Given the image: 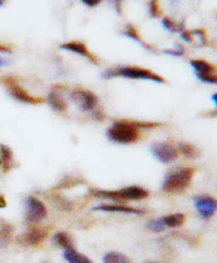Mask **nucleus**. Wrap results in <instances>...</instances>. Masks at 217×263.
Returning <instances> with one entry per match:
<instances>
[{
  "instance_id": "nucleus-1",
  "label": "nucleus",
  "mask_w": 217,
  "mask_h": 263,
  "mask_svg": "<svg viewBox=\"0 0 217 263\" xmlns=\"http://www.w3.org/2000/svg\"><path fill=\"white\" fill-rule=\"evenodd\" d=\"M102 78L106 80L122 78L129 80H139V81H152L157 84H165L166 80L161 75L153 72L152 70L141 68L137 66H120L110 68L103 72Z\"/></svg>"
},
{
  "instance_id": "nucleus-2",
  "label": "nucleus",
  "mask_w": 217,
  "mask_h": 263,
  "mask_svg": "<svg viewBox=\"0 0 217 263\" xmlns=\"http://www.w3.org/2000/svg\"><path fill=\"white\" fill-rule=\"evenodd\" d=\"M106 135L108 140L116 144L129 145L140 140L141 130L134 124L133 121L119 120L107 129Z\"/></svg>"
},
{
  "instance_id": "nucleus-3",
  "label": "nucleus",
  "mask_w": 217,
  "mask_h": 263,
  "mask_svg": "<svg viewBox=\"0 0 217 263\" xmlns=\"http://www.w3.org/2000/svg\"><path fill=\"white\" fill-rule=\"evenodd\" d=\"M195 169L191 167H178L170 171L162 183V191L168 194H177L186 191L190 186Z\"/></svg>"
},
{
  "instance_id": "nucleus-4",
  "label": "nucleus",
  "mask_w": 217,
  "mask_h": 263,
  "mask_svg": "<svg viewBox=\"0 0 217 263\" xmlns=\"http://www.w3.org/2000/svg\"><path fill=\"white\" fill-rule=\"evenodd\" d=\"M90 195L98 199H108L113 201H139L149 197V192L140 186H128L119 191L92 190Z\"/></svg>"
},
{
  "instance_id": "nucleus-5",
  "label": "nucleus",
  "mask_w": 217,
  "mask_h": 263,
  "mask_svg": "<svg viewBox=\"0 0 217 263\" xmlns=\"http://www.w3.org/2000/svg\"><path fill=\"white\" fill-rule=\"evenodd\" d=\"M2 83L8 90L10 97L18 102L29 105H39L44 102V99L30 95V93L13 77L3 78Z\"/></svg>"
},
{
  "instance_id": "nucleus-6",
  "label": "nucleus",
  "mask_w": 217,
  "mask_h": 263,
  "mask_svg": "<svg viewBox=\"0 0 217 263\" xmlns=\"http://www.w3.org/2000/svg\"><path fill=\"white\" fill-rule=\"evenodd\" d=\"M69 98L82 111L85 112H92L99 106V98L96 93L81 87L72 89Z\"/></svg>"
},
{
  "instance_id": "nucleus-7",
  "label": "nucleus",
  "mask_w": 217,
  "mask_h": 263,
  "mask_svg": "<svg viewBox=\"0 0 217 263\" xmlns=\"http://www.w3.org/2000/svg\"><path fill=\"white\" fill-rule=\"evenodd\" d=\"M47 216L45 204L36 197L30 196L26 199V220L28 223H38Z\"/></svg>"
},
{
  "instance_id": "nucleus-8",
  "label": "nucleus",
  "mask_w": 217,
  "mask_h": 263,
  "mask_svg": "<svg viewBox=\"0 0 217 263\" xmlns=\"http://www.w3.org/2000/svg\"><path fill=\"white\" fill-rule=\"evenodd\" d=\"M151 152L159 162L164 164L173 163L178 159V150L172 144L167 142L153 144Z\"/></svg>"
},
{
  "instance_id": "nucleus-9",
  "label": "nucleus",
  "mask_w": 217,
  "mask_h": 263,
  "mask_svg": "<svg viewBox=\"0 0 217 263\" xmlns=\"http://www.w3.org/2000/svg\"><path fill=\"white\" fill-rule=\"evenodd\" d=\"M49 236L48 228L35 227L28 230L26 233L22 234L17 238L18 243L26 247H39Z\"/></svg>"
},
{
  "instance_id": "nucleus-10",
  "label": "nucleus",
  "mask_w": 217,
  "mask_h": 263,
  "mask_svg": "<svg viewBox=\"0 0 217 263\" xmlns=\"http://www.w3.org/2000/svg\"><path fill=\"white\" fill-rule=\"evenodd\" d=\"M60 48L64 51H68V52H71V53H75L79 56H82V58L88 60L90 63L94 64V65H99L100 64L99 59L93 52L89 51V49L87 48V46L84 43H81V42H78V41H72V42L62 44L60 46Z\"/></svg>"
},
{
  "instance_id": "nucleus-11",
  "label": "nucleus",
  "mask_w": 217,
  "mask_h": 263,
  "mask_svg": "<svg viewBox=\"0 0 217 263\" xmlns=\"http://www.w3.org/2000/svg\"><path fill=\"white\" fill-rule=\"evenodd\" d=\"M194 205L204 219L211 218L217 211V201L211 196H197L194 198Z\"/></svg>"
},
{
  "instance_id": "nucleus-12",
  "label": "nucleus",
  "mask_w": 217,
  "mask_h": 263,
  "mask_svg": "<svg viewBox=\"0 0 217 263\" xmlns=\"http://www.w3.org/2000/svg\"><path fill=\"white\" fill-rule=\"evenodd\" d=\"M65 86L57 85L52 88V90L49 92L47 102L49 106L58 112H64L67 109V103L65 101L64 95H63V89Z\"/></svg>"
},
{
  "instance_id": "nucleus-13",
  "label": "nucleus",
  "mask_w": 217,
  "mask_h": 263,
  "mask_svg": "<svg viewBox=\"0 0 217 263\" xmlns=\"http://www.w3.org/2000/svg\"><path fill=\"white\" fill-rule=\"evenodd\" d=\"M95 211L105 212V213H119L128 215H143L144 211L132 206L122 205V204H102L95 208Z\"/></svg>"
},
{
  "instance_id": "nucleus-14",
  "label": "nucleus",
  "mask_w": 217,
  "mask_h": 263,
  "mask_svg": "<svg viewBox=\"0 0 217 263\" xmlns=\"http://www.w3.org/2000/svg\"><path fill=\"white\" fill-rule=\"evenodd\" d=\"M123 34H124L126 37H129L130 40H132V41L138 43L143 49H146V50H148V51H150V52H154V53L157 52V49H156L155 47H153L152 45L148 44L146 41H144V40L142 39L140 33L138 32V30L136 29V27H135L134 25H131V24L126 25V27L124 28Z\"/></svg>"
},
{
  "instance_id": "nucleus-15",
  "label": "nucleus",
  "mask_w": 217,
  "mask_h": 263,
  "mask_svg": "<svg viewBox=\"0 0 217 263\" xmlns=\"http://www.w3.org/2000/svg\"><path fill=\"white\" fill-rule=\"evenodd\" d=\"M191 67L195 71L196 77H202V75H207L210 73L215 72L217 69L214 65L211 63L205 61V60H192L190 62Z\"/></svg>"
},
{
  "instance_id": "nucleus-16",
  "label": "nucleus",
  "mask_w": 217,
  "mask_h": 263,
  "mask_svg": "<svg viewBox=\"0 0 217 263\" xmlns=\"http://www.w3.org/2000/svg\"><path fill=\"white\" fill-rule=\"evenodd\" d=\"M13 233L14 227L11 223L5 220L0 221V248L5 249L9 246L12 240Z\"/></svg>"
},
{
  "instance_id": "nucleus-17",
  "label": "nucleus",
  "mask_w": 217,
  "mask_h": 263,
  "mask_svg": "<svg viewBox=\"0 0 217 263\" xmlns=\"http://www.w3.org/2000/svg\"><path fill=\"white\" fill-rule=\"evenodd\" d=\"M0 161L5 173H9L14 166V157L12 149L7 145H0Z\"/></svg>"
},
{
  "instance_id": "nucleus-18",
  "label": "nucleus",
  "mask_w": 217,
  "mask_h": 263,
  "mask_svg": "<svg viewBox=\"0 0 217 263\" xmlns=\"http://www.w3.org/2000/svg\"><path fill=\"white\" fill-rule=\"evenodd\" d=\"M178 154L183 155L187 159H196L198 156H200L201 152L195 145H192L187 142H182L179 143L177 146Z\"/></svg>"
},
{
  "instance_id": "nucleus-19",
  "label": "nucleus",
  "mask_w": 217,
  "mask_h": 263,
  "mask_svg": "<svg viewBox=\"0 0 217 263\" xmlns=\"http://www.w3.org/2000/svg\"><path fill=\"white\" fill-rule=\"evenodd\" d=\"M64 258L68 263H94L87 256L79 253L76 249L66 250Z\"/></svg>"
},
{
  "instance_id": "nucleus-20",
  "label": "nucleus",
  "mask_w": 217,
  "mask_h": 263,
  "mask_svg": "<svg viewBox=\"0 0 217 263\" xmlns=\"http://www.w3.org/2000/svg\"><path fill=\"white\" fill-rule=\"evenodd\" d=\"M161 219H162V221H164L166 228L176 229V228L182 227V225L185 223L186 216L184 214L177 213V214H171L166 217H162Z\"/></svg>"
},
{
  "instance_id": "nucleus-21",
  "label": "nucleus",
  "mask_w": 217,
  "mask_h": 263,
  "mask_svg": "<svg viewBox=\"0 0 217 263\" xmlns=\"http://www.w3.org/2000/svg\"><path fill=\"white\" fill-rule=\"evenodd\" d=\"M54 243L57 244L58 247H60L63 250H70V249H75L74 246V241H72V238L65 232H59L53 237Z\"/></svg>"
},
{
  "instance_id": "nucleus-22",
  "label": "nucleus",
  "mask_w": 217,
  "mask_h": 263,
  "mask_svg": "<svg viewBox=\"0 0 217 263\" xmlns=\"http://www.w3.org/2000/svg\"><path fill=\"white\" fill-rule=\"evenodd\" d=\"M161 24H162V27L165 28V30L171 33H182L184 30H186L185 21L175 22L170 17H165L164 20H162Z\"/></svg>"
},
{
  "instance_id": "nucleus-23",
  "label": "nucleus",
  "mask_w": 217,
  "mask_h": 263,
  "mask_svg": "<svg viewBox=\"0 0 217 263\" xmlns=\"http://www.w3.org/2000/svg\"><path fill=\"white\" fill-rule=\"evenodd\" d=\"M104 263H132L131 259L121 253L110 252L104 255L103 257Z\"/></svg>"
},
{
  "instance_id": "nucleus-24",
  "label": "nucleus",
  "mask_w": 217,
  "mask_h": 263,
  "mask_svg": "<svg viewBox=\"0 0 217 263\" xmlns=\"http://www.w3.org/2000/svg\"><path fill=\"white\" fill-rule=\"evenodd\" d=\"M147 228L151 231V232H154V233H161V232H165V230L167 229L166 225L164 223V221H162V219H154V220H151L148 222L147 224Z\"/></svg>"
},
{
  "instance_id": "nucleus-25",
  "label": "nucleus",
  "mask_w": 217,
  "mask_h": 263,
  "mask_svg": "<svg viewBox=\"0 0 217 263\" xmlns=\"http://www.w3.org/2000/svg\"><path fill=\"white\" fill-rule=\"evenodd\" d=\"M149 13L151 17L158 18L162 16V10L159 4V0H151L149 4Z\"/></svg>"
},
{
  "instance_id": "nucleus-26",
  "label": "nucleus",
  "mask_w": 217,
  "mask_h": 263,
  "mask_svg": "<svg viewBox=\"0 0 217 263\" xmlns=\"http://www.w3.org/2000/svg\"><path fill=\"white\" fill-rule=\"evenodd\" d=\"M133 122L140 130H150V129H155L162 126L161 123H157V122H146V121H133Z\"/></svg>"
},
{
  "instance_id": "nucleus-27",
  "label": "nucleus",
  "mask_w": 217,
  "mask_h": 263,
  "mask_svg": "<svg viewBox=\"0 0 217 263\" xmlns=\"http://www.w3.org/2000/svg\"><path fill=\"white\" fill-rule=\"evenodd\" d=\"M197 78L203 83H206L209 85H217V70L213 73H210L207 75H202V77H197Z\"/></svg>"
},
{
  "instance_id": "nucleus-28",
  "label": "nucleus",
  "mask_w": 217,
  "mask_h": 263,
  "mask_svg": "<svg viewBox=\"0 0 217 263\" xmlns=\"http://www.w3.org/2000/svg\"><path fill=\"white\" fill-rule=\"evenodd\" d=\"M165 54L175 56V58H180V56L185 55L186 49L182 45H177L174 49H169V50H164Z\"/></svg>"
},
{
  "instance_id": "nucleus-29",
  "label": "nucleus",
  "mask_w": 217,
  "mask_h": 263,
  "mask_svg": "<svg viewBox=\"0 0 217 263\" xmlns=\"http://www.w3.org/2000/svg\"><path fill=\"white\" fill-rule=\"evenodd\" d=\"M191 33H192V35H193V36H196L197 39L200 40V42H201V45H202V46L207 45V43H208V39H207V33H206V31H205V30H203V29H196V30L191 31Z\"/></svg>"
},
{
  "instance_id": "nucleus-30",
  "label": "nucleus",
  "mask_w": 217,
  "mask_h": 263,
  "mask_svg": "<svg viewBox=\"0 0 217 263\" xmlns=\"http://www.w3.org/2000/svg\"><path fill=\"white\" fill-rule=\"evenodd\" d=\"M92 118L97 121V122H103L106 120V116L104 112L101 109H95L94 111H92Z\"/></svg>"
},
{
  "instance_id": "nucleus-31",
  "label": "nucleus",
  "mask_w": 217,
  "mask_h": 263,
  "mask_svg": "<svg viewBox=\"0 0 217 263\" xmlns=\"http://www.w3.org/2000/svg\"><path fill=\"white\" fill-rule=\"evenodd\" d=\"M108 2H110L111 5L114 7V9L117 12V14L122 15V13H123L122 7H123V2H124V0H108Z\"/></svg>"
},
{
  "instance_id": "nucleus-32",
  "label": "nucleus",
  "mask_w": 217,
  "mask_h": 263,
  "mask_svg": "<svg viewBox=\"0 0 217 263\" xmlns=\"http://www.w3.org/2000/svg\"><path fill=\"white\" fill-rule=\"evenodd\" d=\"M180 37H182V40L185 41L186 43L192 44L194 42V36L192 35L191 31L188 30H184L182 33H180Z\"/></svg>"
},
{
  "instance_id": "nucleus-33",
  "label": "nucleus",
  "mask_w": 217,
  "mask_h": 263,
  "mask_svg": "<svg viewBox=\"0 0 217 263\" xmlns=\"http://www.w3.org/2000/svg\"><path fill=\"white\" fill-rule=\"evenodd\" d=\"M81 2L88 8H96L103 2V0H81Z\"/></svg>"
},
{
  "instance_id": "nucleus-34",
  "label": "nucleus",
  "mask_w": 217,
  "mask_h": 263,
  "mask_svg": "<svg viewBox=\"0 0 217 263\" xmlns=\"http://www.w3.org/2000/svg\"><path fill=\"white\" fill-rule=\"evenodd\" d=\"M0 52H4V53H11V49L9 47H6V46H3L0 45Z\"/></svg>"
},
{
  "instance_id": "nucleus-35",
  "label": "nucleus",
  "mask_w": 217,
  "mask_h": 263,
  "mask_svg": "<svg viewBox=\"0 0 217 263\" xmlns=\"http://www.w3.org/2000/svg\"><path fill=\"white\" fill-rule=\"evenodd\" d=\"M6 206H7V202L5 200V197L4 196H0V209L6 208Z\"/></svg>"
},
{
  "instance_id": "nucleus-36",
  "label": "nucleus",
  "mask_w": 217,
  "mask_h": 263,
  "mask_svg": "<svg viewBox=\"0 0 217 263\" xmlns=\"http://www.w3.org/2000/svg\"><path fill=\"white\" fill-rule=\"evenodd\" d=\"M208 117H211V118H217V108L214 109L213 111H210L207 114Z\"/></svg>"
},
{
  "instance_id": "nucleus-37",
  "label": "nucleus",
  "mask_w": 217,
  "mask_h": 263,
  "mask_svg": "<svg viewBox=\"0 0 217 263\" xmlns=\"http://www.w3.org/2000/svg\"><path fill=\"white\" fill-rule=\"evenodd\" d=\"M211 99H212V102L214 103V105L217 107V93H214Z\"/></svg>"
},
{
  "instance_id": "nucleus-38",
  "label": "nucleus",
  "mask_w": 217,
  "mask_h": 263,
  "mask_svg": "<svg viewBox=\"0 0 217 263\" xmlns=\"http://www.w3.org/2000/svg\"><path fill=\"white\" fill-rule=\"evenodd\" d=\"M8 64V62L5 60V59H3V58H0V67H4L5 65H7Z\"/></svg>"
},
{
  "instance_id": "nucleus-39",
  "label": "nucleus",
  "mask_w": 217,
  "mask_h": 263,
  "mask_svg": "<svg viewBox=\"0 0 217 263\" xmlns=\"http://www.w3.org/2000/svg\"><path fill=\"white\" fill-rule=\"evenodd\" d=\"M5 2H6V0H0V7H3V6H4Z\"/></svg>"
},
{
  "instance_id": "nucleus-40",
  "label": "nucleus",
  "mask_w": 217,
  "mask_h": 263,
  "mask_svg": "<svg viewBox=\"0 0 217 263\" xmlns=\"http://www.w3.org/2000/svg\"><path fill=\"white\" fill-rule=\"evenodd\" d=\"M144 263H159V262H157V261H147V262H144Z\"/></svg>"
},
{
  "instance_id": "nucleus-41",
  "label": "nucleus",
  "mask_w": 217,
  "mask_h": 263,
  "mask_svg": "<svg viewBox=\"0 0 217 263\" xmlns=\"http://www.w3.org/2000/svg\"><path fill=\"white\" fill-rule=\"evenodd\" d=\"M0 165H2V161H0Z\"/></svg>"
}]
</instances>
